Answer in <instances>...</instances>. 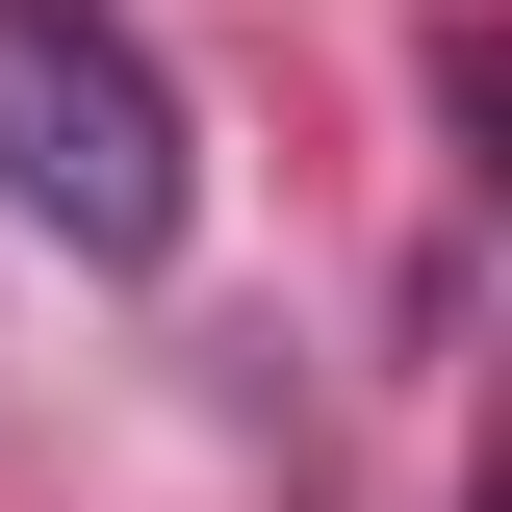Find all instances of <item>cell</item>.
<instances>
[{
	"instance_id": "1",
	"label": "cell",
	"mask_w": 512,
	"mask_h": 512,
	"mask_svg": "<svg viewBox=\"0 0 512 512\" xmlns=\"http://www.w3.org/2000/svg\"><path fill=\"white\" fill-rule=\"evenodd\" d=\"M205 154H180V77L128 52L103 0H0V231H52V256H180Z\"/></svg>"
}]
</instances>
